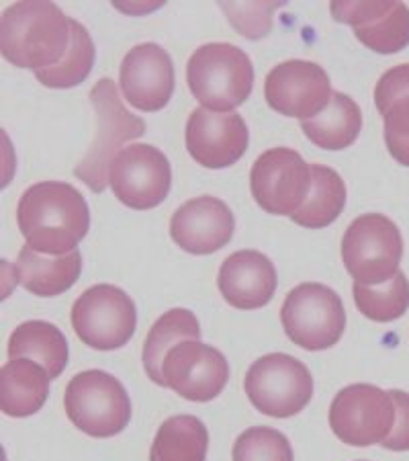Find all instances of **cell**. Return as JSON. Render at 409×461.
<instances>
[{
  "instance_id": "obj_1",
  "label": "cell",
  "mask_w": 409,
  "mask_h": 461,
  "mask_svg": "<svg viewBox=\"0 0 409 461\" xmlns=\"http://www.w3.org/2000/svg\"><path fill=\"white\" fill-rule=\"evenodd\" d=\"M17 224L27 247L48 257L78 250L91 230V210L82 193L70 183L43 181L19 199Z\"/></svg>"
},
{
  "instance_id": "obj_2",
  "label": "cell",
  "mask_w": 409,
  "mask_h": 461,
  "mask_svg": "<svg viewBox=\"0 0 409 461\" xmlns=\"http://www.w3.org/2000/svg\"><path fill=\"white\" fill-rule=\"evenodd\" d=\"M70 48V19L54 3H14L0 19V51L6 62L33 72L62 62Z\"/></svg>"
},
{
  "instance_id": "obj_3",
  "label": "cell",
  "mask_w": 409,
  "mask_h": 461,
  "mask_svg": "<svg viewBox=\"0 0 409 461\" xmlns=\"http://www.w3.org/2000/svg\"><path fill=\"white\" fill-rule=\"evenodd\" d=\"M187 83L200 107L227 113L248 101L254 88V66L232 43H205L189 59Z\"/></svg>"
},
{
  "instance_id": "obj_4",
  "label": "cell",
  "mask_w": 409,
  "mask_h": 461,
  "mask_svg": "<svg viewBox=\"0 0 409 461\" xmlns=\"http://www.w3.org/2000/svg\"><path fill=\"white\" fill-rule=\"evenodd\" d=\"M91 103L96 113V138L91 150L74 168V175L93 193H102L109 185L111 162L121 152L123 144L144 136L146 122L125 109L111 78H101L93 86Z\"/></svg>"
},
{
  "instance_id": "obj_5",
  "label": "cell",
  "mask_w": 409,
  "mask_h": 461,
  "mask_svg": "<svg viewBox=\"0 0 409 461\" xmlns=\"http://www.w3.org/2000/svg\"><path fill=\"white\" fill-rule=\"evenodd\" d=\"M66 414L82 433L109 438L131 420V400L115 375L101 369H88L70 379L64 393Z\"/></svg>"
},
{
  "instance_id": "obj_6",
  "label": "cell",
  "mask_w": 409,
  "mask_h": 461,
  "mask_svg": "<svg viewBox=\"0 0 409 461\" xmlns=\"http://www.w3.org/2000/svg\"><path fill=\"white\" fill-rule=\"evenodd\" d=\"M404 238L396 221L381 213L356 218L342 238V260L354 284L377 287L399 273Z\"/></svg>"
},
{
  "instance_id": "obj_7",
  "label": "cell",
  "mask_w": 409,
  "mask_h": 461,
  "mask_svg": "<svg viewBox=\"0 0 409 461\" xmlns=\"http://www.w3.org/2000/svg\"><path fill=\"white\" fill-rule=\"evenodd\" d=\"M280 322L291 343L305 351H324L346 330V312L340 295L322 284H301L287 294Z\"/></svg>"
},
{
  "instance_id": "obj_8",
  "label": "cell",
  "mask_w": 409,
  "mask_h": 461,
  "mask_svg": "<svg viewBox=\"0 0 409 461\" xmlns=\"http://www.w3.org/2000/svg\"><path fill=\"white\" fill-rule=\"evenodd\" d=\"M244 390L258 412L272 419H289L311 402L314 377L295 357L271 353L252 363Z\"/></svg>"
},
{
  "instance_id": "obj_9",
  "label": "cell",
  "mask_w": 409,
  "mask_h": 461,
  "mask_svg": "<svg viewBox=\"0 0 409 461\" xmlns=\"http://www.w3.org/2000/svg\"><path fill=\"white\" fill-rule=\"evenodd\" d=\"M70 320L82 343L96 351H117L136 332L138 310L121 287L101 284L74 302Z\"/></svg>"
},
{
  "instance_id": "obj_10",
  "label": "cell",
  "mask_w": 409,
  "mask_h": 461,
  "mask_svg": "<svg viewBox=\"0 0 409 461\" xmlns=\"http://www.w3.org/2000/svg\"><path fill=\"white\" fill-rule=\"evenodd\" d=\"M391 393L370 384H352L340 390L330 406V427L342 443L370 447L383 443L396 427Z\"/></svg>"
},
{
  "instance_id": "obj_11",
  "label": "cell",
  "mask_w": 409,
  "mask_h": 461,
  "mask_svg": "<svg viewBox=\"0 0 409 461\" xmlns=\"http://www.w3.org/2000/svg\"><path fill=\"white\" fill-rule=\"evenodd\" d=\"M250 189L264 212L293 218L309 197L311 165L291 148H272L252 167Z\"/></svg>"
},
{
  "instance_id": "obj_12",
  "label": "cell",
  "mask_w": 409,
  "mask_h": 461,
  "mask_svg": "<svg viewBox=\"0 0 409 461\" xmlns=\"http://www.w3.org/2000/svg\"><path fill=\"white\" fill-rule=\"evenodd\" d=\"M109 187L131 210H154L173 187V167L158 148L133 144L123 148L111 162Z\"/></svg>"
},
{
  "instance_id": "obj_13",
  "label": "cell",
  "mask_w": 409,
  "mask_h": 461,
  "mask_svg": "<svg viewBox=\"0 0 409 461\" xmlns=\"http://www.w3.org/2000/svg\"><path fill=\"white\" fill-rule=\"evenodd\" d=\"M164 385L191 402H211L229 379L227 359L200 340H182L173 347L162 366Z\"/></svg>"
},
{
  "instance_id": "obj_14",
  "label": "cell",
  "mask_w": 409,
  "mask_h": 461,
  "mask_svg": "<svg viewBox=\"0 0 409 461\" xmlns=\"http://www.w3.org/2000/svg\"><path fill=\"white\" fill-rule=\"evenodd\" d=\"M332 95L327 72L307 59H287L274 66L264 80V96L271 109L301 122L322 113Z\"/></svg>"
},
{
  "instance_id": "obj_15",
  "label": "cell",
  "mask_w": 409,
  "mask_h": 461,
  "mask_svg": "<svg viewBox=\"0 0 409 461\" xmlns=\"http://www.w3.org/2000/svg\"><path fill=\"white\" fill-rule=\"evenodd\" d=\"M192 160L205 168H227L248 150L250 133L244 117L237 113H213L199 107L191 113L184 133Z\"/></svg>"
},
{
  "instance_id": "obj_16",
  "label": "cell",
  "mask_w": 409,
  "mask_h": 461,
  "mask_svg": "<svg viewBox=\"0 0 409 461\" xmlns=\"http://www.w3.org/2000/svg\"><path fill=\"white\" fill-rule=\"evenodd\" d=\"M125 101L146 113L164 109L174 93V64L158 43H139L128 51L119 70Z\"/></svg>"
},
{
  "instance_id": "obj_17",
  "label": "cell",
  "mask_w": 409,
  "mask_h": 461,
  "mask_svg": "<svg viewBox=\"0 0 409 461\" xmlns=\"http://www.w3.org/2000/svg\"><path fill=\"white\" fill-rule=\"evenodd\" d=\"M332 17L351 25L362 46L397 54L409 46V9L404 3H332Z\"/></svg>"
},
{
  "instance_id": "obj_18",
  "label": "cell",
  "mask_w": 409,
  "mask_h": 461,
  "mask_svg": "<svg viewBox=\"0 0 409 461\" xmlns=\"http://www.w3.org/2000/svg\"><path fill=\"white\" fill-rule=\"evenodd\" d=\"M236 220L229 207L218 197L189 199L170 220V236L191 255H213L234 238Z\"/></svg>"
},
{
  "instance_id": "obj_19",
  "label": "cell",
  "mask_w": 409,
  "mask_h": 461,
  "mask_svg": "<svg viewBox=\"0 0 409 461\" xmlns=\"http://www.w3.org/2000/svg\"><path fill=\"white\" fill-rule=\"evenodd\" d=\"M218 285L221 297L237 310L264 308L277 292L279 277L271 258L258 250H237L223 260Z\"/></svg>"
},
{
  "instance_id": "obj_20",
  "label": "cell",
  "mask_w": 409,
  "mask_h": 461,
  "mask_svg": "<svg viewBox=\"0 0 409 461\" xmlns=\"http://www.w3.org/2000/svg\"><path fill=\"white\" fill-rule=\"evenodd\" d=\"M14 279L29 294L40 297H56L68 292L82 273V257L78 250L64 257H48L23 247L19 252L17 265L13 267Z\"/></svg>"
},
{
  "instance_id": "obj_21",
  "label": "cell",
  "mask_w": 409,
  "mask_h": 461,
  "mask_svg": "<svg viewBox=\"0 0 409 461\" xmlns=\"http://www.w3.org/2000/svg\"><path fill=\"white\" fill-rule=\"evenodd\" d=\"M51 377L40 363L13 359L0 369V411L11 419L40 412L49 396Z\"/></svg>"
},
{
  "instance_id": "obj_22",
  "label": "cell",
  "mask_w": 409,
  "mask_h": 461,
  "mask_svg": "<svg viewBox=\"0 0 409 461\" xmlns=\"http://www.w3.org/2000/svg\"><path fill=\"white\" fill-rule=\"evenodd\" d=\"M9 359H29L40 363L51 379L64 374L68 366V340L64 332L46 320H29L13 330L9 339Z\"/></svg>"
},
{
  "instance_id": "obj_23",
  "label": "cell",
  "mask_w": 409,
  "mask_h": 461,
  "mask_svg": "<svg viewBox=\"0 0 409 461\" xmlns=\"http://www.w3.org/2000/svg\"><path fill=\"white\" fill-rule=\"evenodd\" d=\"M301 130L322 150H346L362 130V111L352 96L333 93L322 113L301 122Z\"/></svg>"
},
{
  "instance_id": "obj_24",
  "label": "cell",
  "mask_w": 409,
  "mask_h": 461,
  "mask_svg": "<svg viewBox=\"0 0 409 461\" xmlns=\"http://www.w3.org/2000/svg\"><path fill=\"white\" fill-rule=\"evenodd\" d=\"M182 340H200L199 320L191 310L184 308H174L166 312V314H162L156 320L152 330L147 332L144 353H141V363H144L147 377L154 384L162 385V388H166L162 377L164 359H166L170 348L182 343Z\"/></svg>"
},
{
  "instance_id": "obj_25",
  "label": "cell",
  "mask_w": 409,
  "mask_h": 461,
  "mask_svg": "<svg viewBox=\"0 0 409 461\" xmlns=\"http://www.w3.org/2000/svg\"><path fill=\"white\" fill-rule=\"evenodd\" d=\"M209 433L203 420L178 414L164 420L150 449V461H207Z\"/></svg>"
},
{
  "instance_id": "obj_26",
  "label": "cell",
  "mask_w": 409,
  "mask_h": 461,
  "mask_svg": "<svg viewBox=\"0 0 409 461\" xmlns=\"http://www.w3.org/2000/svg\"><path fill=\"white\" fill-rule=\"evenodd\" d=\"M346 197V183L336 170L324 165H311L309 197L291 220L297 226L309 230L327 228L344 212Z\"/></svg>"
},
{
  "instance_id": "obj_27",
  "label": "cell",
  "mask_w": 409,
  "mask_h": 461,
  "mask_svg": "<svg viewBox=\"0 0 409 461\" xmlns=\"http://www.w3.org/2000/svg\"><path fill=\"white\" fill-rule=\"evenodd\" d=\"M94 43L86 27L70 19V48L62 62L35 72V78L48 88H72L84 83L94 66Z\"/></svg>"
},
{
  "instance_id": "obj_28",
  "label": "cell",
  "mask_w": 409,
  "mask_h": 461,
  "mask_svg": "<svg viewBox=\"0 0 409 461\" xmlns=\"http://www.w3.org/2000/svg\"><path fill=\"white\" fill-rule=\"evenodd\" d=\"M352 292L356 308L373 322H393L409 308V281L401 271L391 281L377 287L354 284Z\"/></svg>"
},
{
  "instance_id": "obj_29",
  "label": "cell",
  "mask_w": 409,
  "mask_h": 461,
  "mask_svg": "<svg viewBox=\"0 0 409 461\" xmlns=\"http://www.w3.org/2000/svg\"><path fill=\"white\" fill-rule=\"evenodd\" d=\"M232 457L234 461H293V449L280 430L254 427L237 437Z\"/></svg>"
},
{
  "instance_id": "obj_30",
  "label": "cell",
  "mask_w": 409,
  "mask_h": 461,
  "mask_svg": "<svg viewBox=\"0 0 409 461\" xmlns=\"http://www.w3.org/2000/svg\"><path fill=\"white\" fill-rule=\"evenodd\" d=\"M285 3H219L234 25L248 40H262L272 29V13Z\"/></svg>"
},
{
  "instance_id": "obj_31",
  "label": "cell",
  "mask_w": 409,
  "mask_h": 461,
  "mask_svg": "<svg viewBox=\"0 0 409 461\" xmlns=\"http://www.w3.org/2000/svg\"><path fill=\"white\" fill-rule=\"evenodd\" d=\"M387 150L401 167H409V95L385 111Z\"/></svg>"
},
{
  "instance_id": "obj_32",
  "label": "cell",
  "mask_w": 409,
  "mask_h": 461,
  "mask_svg": "<svg viewBox=\"0 0 409 461\" xmlns=\"http://www.w3.org/2000/svg\"><path fill=\"white\" fill-rule=\"evenodd\" d=\"M409 95V64H399L387 70L375 86V105L385 115L393 103Z\"/></svg>"
},
{
  "instance_id": "obj_33",
  "label": "cell",
  "mask_w": 409,
  "mask_h": 461,
  "mask_svg": "<svg viewBox=\"0 0 409 461\" xmlns=\"http://www.w3.org/2000/svg\"><path fill=\"white\" fill-rule=\"evenodd\" d=\"M391 398L396 402V427L391 435L381 443L389 451H409V393L401 390H391Z\"/></svg>"
},
{
  "instance_id": "obj_34",
  "label": "cell",
  "mask_w": 409,
  "mask_h": 461,
  "mask_svg": "<svg viewBox=\"0 0 409 461\" xmlns=\"http://www.w3.org/2000/svg\"><path fill=\"white\" fill-rule=\"evenodd\" d=\"M362 461H364V459H362Z\"/></svg>"
}]
</instances>
